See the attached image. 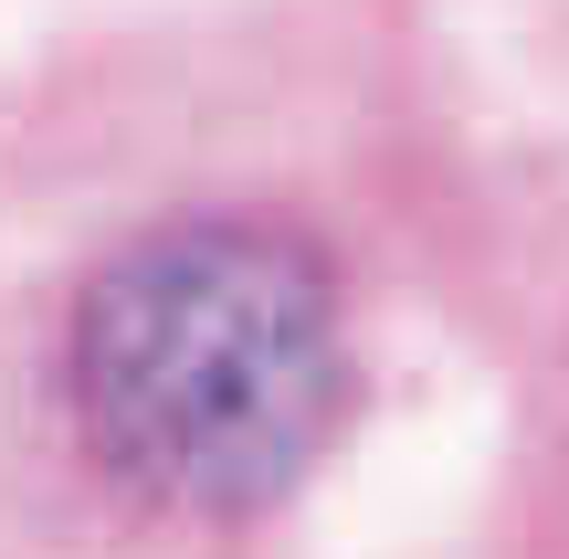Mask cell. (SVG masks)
Instances as JSON below:
<instances>
[{
    "label": "cell",
    "mask_w": 569,
    "mask_h": 559,
    "mask_svg": "<svg viewBox=\"0 0 569 559\" xmlns=\"http://www.w3.org/2000/svg\"><path fill=\"white\" fill-rule=\"evenodd\" d=\"M74 455L148 518L232 528L296 497L348 422V286L284 211H169L63 307Z\"/></svg>",
    "instance_id": "cell-1"
}]
</instances>
